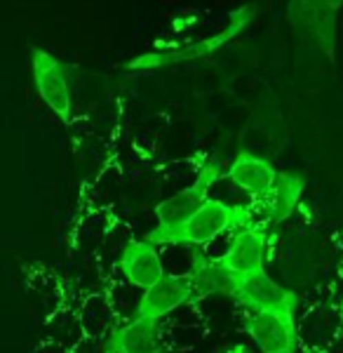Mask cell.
<instances>
[{
    "instance_id": "277c9868",
    "label": "cell",
    "mask_w": 343,
    "mask_h": 353,
    "mask_svg": "<svg viewBox=\"0 0 343 353\" xmlns=\"http://www.w3.org/2000/svg\"><path fill=\"white\" fill-rule=\"evenodd\" d=\"M196 297H198V292H196V285H193V278L165 276L158 285L141 292L134 318H146V321L160 323L163 318H167L169 313H174L176 309L191 304Z\"/></svg>"
},
{
    "instance_id": "6da1fadb",
    "label": "cell",
    "mask_w": 343,
    "mask_h": 353,
    "mask_svg": "<svg viewBox=\"0 0 343 353\" xmlns=\"http://www.w3.org/2000/svg\"><path fill=\"white\" fill-rule=\"evenodd\" d=\"M247 210L245 208H233V205H226L221 201H214L209 198L202 208L198 210L191 217L188 224L181 226L169 241L165 243H188V245H209L214 243L216 238H221L224 233L238 231L242 226H247Z\"/></svg>"
},
{
    "instance_id": "2e32d148",
    "label": "cell",
    "mask_w": 343,
    "mask_h": 353,
    "mask_svg": "<svg viewBox=\"0 0 343 353\" xmlns=\"http://www.w3.org/2000/svg\"><path fill=\"white\" fill-rule=\"evenodd\" d=\"M336 311H339V323H341V332H343V299H341V304H339V309H336Z\"/></svg>"
},
{
    "instance_id": "7c38bea8",
    "label": "cell",
    "mask_w": 343,
    "mask_h": 353,
    "mask_svg": "<svg viewBox=\"0 0 343 353\" xmlns=\"http://www.w3.org/2000/svg\"><path fill=\"white\" fill-rule=\"evenodd\" d=\"M36 83L38 92L45 99V104L52 109L56 116L68 118L71 113V94H68L66 78L56 61L40 54L36 59Z\"/></svg>"
},
{
    "instance_id": "52a82bcc",
    "label": "cell",
    "mask_w": 343,
    "mask_h": 353,
    "mask_svg": "<svg viewBox=\"0 0 343 353\" xmlns=\"http://www.w3.org/2000/svg\"><path fill=\"white\" fill-rule=\"evenodd\" d=\"M247 309L251 311H266V309H278L284 304H294L296 297L278 285L266 271L247 273V276H236V294Z\"/></svg>"
},
{
    "instance_id": "4fadbf2b",
    "label": "cell",
    "mask_w": 343,
    "mask_h": 353,
    "mask_svg": "<svg viewBox=\"0 0 343 353\" xmlns=\"http://www.w3.org/2000/svg\"><path fill=\"white\" fill-rule=\"evenodd\" d=\"M301 193V186L299 181L289 179V176H284L282 181L273 189V201H271V210H273V217L276 219H284L287 214L294 210L296 205V198H299Z\"/></svg>"
},
{
    "instance_id": "8992f818",
    "label": "cell",
    "mask_w": 343,
    "mask_h": 353,
    "mask_svg": "<svg viewBox=\"0 0 343 353\" xmlns=\"http://www.w3.org/2000/svg\"><path fill=\"white\" fill-rule=\"evenodd\" d=\"M116 318L118 309L111 292H106V290L90 292L87 297L80 301L76 311L78 332L83 334V339L90 341L108 339L113 334V330H116Z\"/></svg>"
},
{
    "instance_id": "9c48e42d",
    "label": "cell",
    "mask_w": 343,
    "mask_h": 353,
    "mask_svg": "<svg viewBox=\"0 0 343 353\" xmlns=\"http://www.w3.org/2000/svg\"><path fill=\"white\" fill-rule=\"evenodd\" d=\"M108 353H163L160 344V323L134 318L132 323L116 327L106 339Z\"/></svg>"
},
{
    "instance_id": "9a60e30c",
    "label": "cell",
    "mask_w": 343,
    "mask_h": 353,
    "mask_svg": "<svg viewBox=\"0 0 343 353\" xmlns=\"http://www.w3.org/2000/svg\"><path fill=\"white\" fill-rule=\"evenodd\" d=\"M336 264L343 271V233L339 236V241H336Z\"/></svg>"
},
{
    "instance_id": "5bb4252c",
    "label": "cell",
    "mask_w": 343,
    "mask_h": 353,
    "mask_svg": "<svg viewBox=\"0 0 343 353\" xmlns=\"http://www.w3.org/2000/svg\"><path fill=\"white\" fill-rule=\"evenodd\" d=\"M221 353H251L249 344H245V341H233V344H228Z\"/></svg>"
},
{
    "instance_id": "8fae6325",
    "label": "cell",
    "mask_w": 343,
    "mask_h": 353,
    "mask_svg": "<svg viewBox=\"0 0 343 353\" xmlns=\"http://www.w3.org/2000/svg\"><path fill=\"white\" fill-rule=\"evenodd\" d=\"M228 179L238 186L240 191L249 193L254 198H268L276 189V172L266 161L254 156H240L233 163Z\"/></svg>"
},
{
    "instance_id": "5b68a950",
    "label": "cell",
    "mask_w": 343,
    "mask_h": 353,
    "mask_svg": "<svg viewBox=\"0 0 343 353\" xmlns=\"http://www.w3.org/2000/svg\"><path fill=\"white\" fill-rule=\"evenodd\" d=\"M120 271L125 273L129 285L139 290L158 285L167 276L158 245H153L151 241H129L125 245L123 254H120Z\"/></svg>"
},
{
    "instance_id": "7a4b0ae2",
    "label": "cell",
    "mask_w": 343,
    "mask_h": 353,
    "mask_svg": "<svg viewBox=\"0 0 343 353\" xmlns=\"http://www.w3.org/2000/svg\"><path fill=\"white\" fill-rule=\"evenodd\" d=\"M216 179H219V176H216L214 170H205L193 186H188V189L179 191L176 196H172L167 201L160 203L156 208L158 229L148 236V241L153 245H163L165 241H169L181 226L188 224L193 214L209 201V191Z\"/></svg>"
},
{
    "instance_id": "3957f363",
    "label": "cell",
    "mask_w": 343,
    "mask_h": 353,
    "mask_svg": "<svg viewBox=\"0 0 343 353\" xmlns=\"http://www.w3.org/2000/svg\"><path fill=\"white\" fill-rule=\"evenodd\" d=\"M294 304L278 309L251 311L245 327L261 353H294L299 344V327L294 323Z\"/></svg>"
},
{
    "instance_id": "30bf717a",
    "label": "cell",
    "mask_w": 343,
    "mask_h": 353,
    "mask_svg": "<svg viewBox=\"0 0 343 353\" xmlns=\"http://www.w3.org/2000/svg\"><path fill=\"white\" fill-rule=\"evenodd\" d=\"M299 344L304 341L308 349H331L341 337L339 311H329L324 306H313L299 323Z\"/></svg>"
},
{
    "instance_id": "ba28073f",
    "label": "cell",
    "mask_w": 343,
    "mask_h": 353,
    "mask_svg": "<svg viewBox=\"0 0 343 353\" xmlns=\"http://www.w3.org/2000/svg\"><path fill=\"white\" fill-rule=\"evenodd\" d=\"M236 276H247V273L264 271L266 264V236L261 231L251 229V226H242L231 236V245H228L226 257L221 259Z\"/></svg>"
}]
</instances>
